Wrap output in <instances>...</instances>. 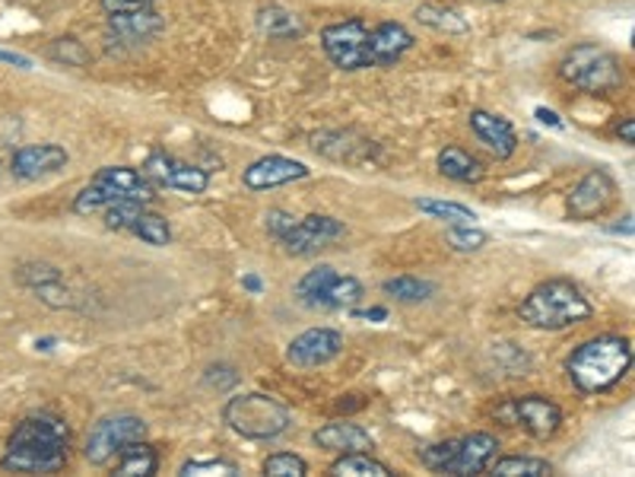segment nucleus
Segmentation results:
<instances>
[{
  "instance_id": "f257e3e1",
  "label": "nucleus",
  "mask_w": 635,
  "mask_h": 477,
  "mask_svg": "<svg viewBox=\"0 0 635 477\" xmlns=\"http://www.w3.org/2000/svg\"><path fill=\"white\" fill-rule=\"evenodd\" d=\"M70 455V427L64 417L38 410L23 417L10 440L7 452L0 458L3 472L13 475H55L68 465Z\"/></svg>"
},
{
  "instance_id": "f03ea898",
  "label": "nucleus",
  "mask_w": 635,
  "mask_h": 477,
  "mask_svg": "<svg viewBox=\"0 0 635 477\" xmlns=\"http://www.w3.org/2000/svg\"><path fill=\"white\" fill-rule=\"evenodd\" d=\"M633 370V341L623 335H598L566 357V375L578 395H603Z\"/></svg>"
},
{
  "instance_id": "7ed1b4c3",
  "label": "nucleus",
  "mask_w": 635,
  "mask_h": 477,
  "mask_svg": "<svg viewBox=\"0 0 635 477\" xmlns=\"http://www.w3.org/2000/svg\"><path fill=\"white\" fill-rule=\"evenodd\" d=\"M591 315H595L591 300L581 293L578 283H572L566 277L537 283L518 306V318L537 331H566L572 325L588 322Z\"/></svg>"
},
{
  "instance_id": "20e7f679",
  "label": "nucleus",
  "mask_w": 635,
  "mask_h": 477,
  "mask_svg": "<svg viewBox=\"0 0 635 477\" xmlns=\"http://www.w3.org/2000/svg\"><path fill=\"white\" fill-rule=\"evenodd\" d=\"M223 423L233 430L242 440H255V443H270L280 440L283 433H290L293 427V414L290 408L264 392H245V395H233L223 405Z\"/></svg>"
},
{
  "instance_id": "39448f33",
  "label": "nucleus",
  "mask_w": 635,
  "mask_h": 477,
  "mask_svg": "<svg viewBox=\"0 0 635 477\" xmlns=\"http://www.w3.org/2000/svg\"><path fill=\"white\" fill-rule=\"evenodd\" d=\"M560 77L568 86L591 93V96H607V93L620 90L626 80L620 58L601 45H591V42L568 48L566 58L560 61Z\"/></svg>"
},
{
  "instance_id": "423d86ee",
  "label": "nucleus",
  "mask_w": 635,
  "mask_h": 477,
  "mask_svg": "<svg viewBox=\"0 0 635 477\" xmlns=\"http://www.w3.org/2000/svg\"><path fill=\"white\" fill-rule=\"evenodd\" d=\"M366 290L356 277L340 274L334 265H318L296 283V300L305 309L318 312H340V309H356L363 303Z\"/></svg>"
},
{
  "instance_id": "0eeeda50",
  "label": "nucleus",
  "mask_w": 635,
  "mask_h": 477,
  "mask_svg": "<svg viewBox=\"0 0 635 477\" xmlns=\"http://www.w3.org/2000/svg\"><path fill=\"white\" fill-rule=\"evenodd\" d=\"M134 440H146V423L137 414H108L90 430L83 443V458L96 468H105L118 458V452Z\"/></svg>"
},
{
  "instance_id": "6e6552de",
  "label": "nucleus",
  "mask_w": 635,
  "mask_h": 477,
  "mask_svg": "<svg viewBox=\"0 0 635 477\" xmlns=\"http://www.w3.org/2000/svg\"><path fill=\"white\" fill-rule=\"evenodd\" d=\"M321 48L328 55V61L334 68L346 70H366L372 68V48H368V26L363 20L350 16L321 30Z\"/></svg>"
},
{
  "instance_id": "1a4fd4ad",
  "label": "nucleus",
  "mask_w": 635,
  "mask_h": 477,
  "mask_svg": "<svg viewBox=\"0 0 635 477\" xmlns=\"http://www.w3.org/2000/svg\"><path fill=\"white\" fill-rule=\"evenodd\" d=\"M616 198H620V185H616V178H613L610 172L607 170L585 172V175L575 182V188L568 191L566 198L568 220H575V223L601 220V217H607V213L613 210Z\"/></svg>"
},
{
  "instance_id": "9d476101",
  "label": "nucleus",
  "mask_w": 635,
  "mask_h": 477,
  "mask_svg": "<svg viewBox=\"0 0 635 477\" xmlns=\"http://www.w3.org/2000/svg\"><path fill=\"white\" fill-rule=\"evenodd\" d=\"M496 414L508 417V423H518L528 437H534L537 443H550L563 427V408L550 395H540V392L508 398L505 408Z\"/></svg>"
},
{
  "instance_id": "9b49d317",
  "label": "nucleus",
  "mask_w": 635,
  "mask_h": 477,
  "mask_svg": "<svg viewBox=\"0 0 635 477\" xmlns=\"http://www.w3.org/2000/svg\"><path fill=\"white\" fill-rule=\"evenodd\" d=\"M143 175L156 185V188H172V191H185V195H203L210 188V172L185 163L178 156H172L166 150H153L143 163Z\"/></svg>"
},
{
  "instance_id": "f8f14e48",
  "label": "nucleus",
  "mask_w": 635,
  "mask_h": 477,
  "mask_svg": "<svg viewBox=\"0 0 635 477\" xmlns=\"http://www.w3.org/2000/svg\"><path fill=\"white\" fill-rule=\"evenodd\" d=\"M343 335L337 328H308L299 338H293L286 347V363L299 367V370H315V367H328L343 353Z\"/></svg>"
},
{
  "instance_id": "ddd939ff",
  "label": "nucleus",
  "mask_w": 635,
  "mask_h": 477,
  "mask_svg": "<svg viewBox=\"0 0 635 477\" xmlns=\"http://www.w3.org/2000/svg\"><path fill=\"white\" fill-rule=\"evenodd\" d=\"M308 143L318 156H325L331 163H346V166L372 163L378 156V147L356 131H315L308 137Z\"/></svg>"
},
{
  "instance_id": "4468645a",
  "label": "nucleus",
  "mask_w": 635,
  "mask_h": 477,
  "mask_svg": "<svg viewBox=\"0 0 635 477\" xmlns=\"http://www.w3.org/2000/svg\"><path fill=\"white\" fill-rule=\"evenodd\" d=\"M308 175H311V170L302 160L270 153V156H261V160H255L251 166L242 170V185L248 191H270V188H280V185H290V182H302Z\"/></svg>"
},
{
  "instance_id": "2eb2a0df",
  "label": "nucleus",
  "mask_w": 635,
  "mask_h": 477,
  "mask_svg": "<svg viewBox=\"0 0 635 477\" xmlns=\"http://www.w3.org/2000/svg\"><path fill=\"white\" fill-rule=\"evenodd\" d=\"M496 455H499V440L493 433L477 430V433H468V437H455V452H451V458H448L442 475H483Z\"/></svg>"
},
{
  "instance_id": "dca6fc26",
  "label": "nucleus",
  "mask_w": 635,
  "mask_h": 477,
  "mask_svg": "<svg viewBox=\"0 0 635 477\" xmlns=\"http://www.w3.org/2000/svg\"><path fill=\"white\" fill-rule=\"evenodd\" d=\"M70 163V153L58 143H26L10 156V172L16 182H38L45 175H55Z\"/></svg>"
},
{
  "instance_id": "f3484780",
  "label": "nucleus",
  "mask_w": 635,
  "mask_h": 477,
  "mask_svg": "<svg viewBox=\"0 0 635 477\" xmlns=\"http://www.w3.org/2000/svg\"><path fill=\"white\" fill-rule=\"evenodd\" d=\"M468 125L473 137L496 156V160H511L518 150V131L511 128L508 118H502L496 112L486 108H473L468 115Z\"/></svg>"
},
{
  "instance_id": "a211bd4d",
  "label": "nucleus",
  "mask_w": 635,
  "mask_h": 477,
  "mask_svg": "<svg viewBox=\"0 0 635 477\" xmlns=\"http://www.w3.org/2000/svg\"><path fill=\"white\" fill-rule=\"evenodd\" d=\"M416 45L413 33L403 23H378L368 30V48H372V68H395L403 55Z\"/></svg>"
},
{
  "instance_id": "6ab92c4d",
  "label": "nucleus",
  "mask_w": 635,
  "mask_h": 477,
  "mask_svg": "<svg viewBox=\"0 0 635 477\" xmlns=\"http://www.w3.org/2000/svg\"><path fill=\"white\" fill-rule=\"evenodd\" d=\"M315 445L325 449V452H334V455H346V452H372L375 440L366 427L353 423V420H331L325 423L321 430H315Z\"/></svg>"
},
{
  "instance_id": "aec40b11",
  "label": "nucleus",
  "mask_w": 635,
  "mask_h": 477,
  "mask_svg": "<svg viewBox=\"0 0 635 477\" xmlns=\"http://www.w3.org/2000/svg\"><path fill=\"white\" fill-rule=\"evenodd\" d=\"M166 30V20L150 7V10H128V13H108V33L125 45L150 42Z\"/></svg>"
},
{
  "instance_id": "412c9836",
  "label": "nucleus",
  "mask_w": 635,
  "mask_h": 477,
  "mask_svg": "<svg viewBox=\"0 0 635 477\" xmlns=\"http://www.w3.org/2000/svg\"><path fill=\"white\" fill-rule=\"evenodd\" d=\"M96 182H105V185H111V188H118L125 198H131V201H140V205H153L160 195V188L143 175V170H134V166H102L96 175H93Z\"/></svg>"
},
{
  "instance_id": "4be33fe9",
  "label": "nucleus",
  "mask_w": 635,
  "mask_h": 477,
  "mask_svg": "<svg viewBox=\"0 0 635 477\" xmlns=\"http://www.w3.org/2000/svg\"><path fill=\"white\" fill-rule=\"evenodd\" d=\"M435 170H438L442 178L458 182V185H477V182H483V178H486L483 163H480L473 153L461 150V147H445V150H438V156H435Z\"/></svg>"
},
{
  "instance_id": "5701e85b",
  "label": "nucleus",
  "mask_w": 635,
  "mask_h": 477,
  "mask_svg": "<svg viewBox=\"0 0 635 477\" xmlns=\"http://www.w3.org/2000/svg\"><path fill=\"white\" fill-rule=\"evenodd\" d=\"M416 23H423L426 30H433V33L442 35H468L470 33V23L468 16L461 13V10H455V7H445V3H420L416 7Z\"/></svg>"
},
{
  "instance_id": "b1692460",
  "label": "nucleus",
  "mask_w": 635,
  "mask_h": 477,
  "mask_svg": "<svg viewBox=\"0 0 635 477\" xmlns=\"http://www.w3.org/2000/svg\"><path fill=\"white\" fill-rule=\"evenodd\" d=\"M156 472H160V455L146 440L128 443L115 458V475L121 477H150Z\"/></svg>"
},
{
  "instance_id": "393cba45",
  "label": "nucleus",
  "mask_w": 635,
  "mask_h": 477,
  "mask_svg": "<svg viewBox=\"0 0 635 477\" xmlns=\"http://www.w3.org/2000/svg\"><path fill=\"white\" fill-rule=\"evenodd\" d=\"M258 30L270 38H299L305 33V23L296 10L280 7V3H268L258 10Z\"/></svg>"
},
{
  "instance_id": "a878e982",
  "label": "nucleus",
  "mask_w": 635,
  "mask_h": 477,
  "mask_svg": "<svg viewBox=\"0 0 635 477\" xmlns=\"http://www.w3.org/2000/svg\"><path fill=\"white\" fill-rule=\"evenodd\" d=\"M118 201H131V198H125L118 188H111V185H105V182H96V178H93L86 188L77 191V198H73V213L93 217V213H102L105 207L118 205Z\"/></svg>"
},
{
  "instance_id": "bb28decb",
  "label": "nucleus",
  "mask_w": 635,
  "mask_h": 477,
  "mask_svg": "<svg viewBox=\"0 0 635 477\" xmlns=\"http://www.w3.org/2000/svg\"><path fill=\"white\" fill-rule=\"evenodd\" d=\"M486 472L499 477H550L553 465L546 458H534V455H505V458L496 455Z\"/></svg>"
},
{
  "instance_id": "cd10ccee",
  "label": "nucleus",
  "mask_w": 635,
  "mask_h": 477,
  "mask_svg": "<svg viewBox=\"0 0 635 477\" xmlns=\"http://www.w3.org/2000/svg\"><path fill=\"white\" fill-rule=\"evenodd\" d=\"M381 290L388 296H395L398 303H426L435 296V283L433 280H423V277H413V274H398L391 280L381 283Z\"/></svg>"
},
{
  "instance_id": "c85d7f7f",
  "label": "nucleus",
  "mask_w": 635,
  "mask_h": 477,
  "mask_svg": "<svg viewBox=\"0 0 635 477\" xmlns=\"http://www.w3.org/2000/svg\"><path fill=\"white\" fill-rule=\"evenodd\" d=\"M331 475L337 477H391V465L372 458V452H346L331 465Z\"/></svg>"
},
{
  "instance_id": "c756f323",
  "label": "nucleus",
  "mask_w": 635,
  "mask_h": 477,
  "mask_svg": "<svg viewBox=\"0 0 635 477\" xmlns=\"http://www.w3.org/2000/svg\"><path fill=\"white\" fill-rule=\"evenodd\" d=\"M137 238H143L146 245H153V248H166L168 242H172V226H168V220L163 213H153V210H140V217H137L134 230H131Z\"/></svg>"
},
{
  "instance_id": "7c9ffc66",
  "label": "nucleus",
  "mask_w": 635,
  "mask_h": 477,
  "mask_svg": "<svg viewBox=\"0 0 635 477\" xmlns=\"http://www.w3.org/2000/svg\"><path fill=\"white\" fill-rule=\"evenodd\" d=\"M413 205H416V210L430 213L433 220H442V223H448V226H455V223H477V210H470V207L458 205V201H435V198H416Z\"/></svg>"
},
{
  "instance_id": "2f4dec72",
  "label": "nucleus",
  "mask_w": 635,
  "mask_h": 477,
  "mask_svg": "<svg viewBox=\"0 0 635 477\" xmlns=\"http://www.w3.org/2000/svg\"><path fill=\"white\" fill-rule=\"evenodd\" d=\"M445 242L451 252H461V255H473V252H483L490 245V233H483L480 226L473 223H455L445 230Z\"/></svg>"
},
{
  "instance_id": "473e14b6",
  "label": "nucleus",
  "mask_w": 635,
  "mask_h": 477,
  "mask_svg": "<svg viewBox=\"0 0 635 477\" xmlns=\"http://www.w3.org/2000/svg\"><path fill=\"white\" fill-rule=\"evenodd\" d=\"M143 207L146 205H140V201H118V205L105 207V210H102L105 230H115V233H131Z\"/></svg>"
},
{
  "instance_id": "72a5a7b5",
  "label": "nucleus",
  "mask_w": 635,
  "mask_h": 477,
  "mask_svg": "<svg viewBox=\"0 0 635 477\" xmlns=\"http://www.w3.org/2000/svg\"><path fill=\"white\" fill-rule=\"evenodd\" d=\"M48 55H51V61H61V65H68V68H86V65H90V51H86L83 42L73 38V35L55 38L51 48H48Z\"/></svg>"
},
{
  "instance_id": "f704fd0d",
  "label": "nucleus",
  "mask_w": 635,
  "mask_h": 477,
  "mask_svg": "<svg viewBox=\"0 0 635 477\" xmlns=\"http://www.w3.org/2000/svg\"><path fill=\"white\" fill-rule=\"evenodd\" d=\"M181 477H235L242 475V468L235 465V462H230V458H203V462H198V458H191V462H185L181 465V472H178Z\"/></svg>"
},
{
  "instance_id": "c9c22d12",
  "label": "nucleus",
  "mask_w": 635,
  "mask_h": 477,
  "mask_svg": "<svg viewBox=\"0 0 635 477\" xmlns=\"http://www.w3.org/2000/svg\"><path fill=\"white\" fill-rule=\"evenodd\" d=\"M264 475L268 477H305L308 462L296 452H273L264 458Z\"/></svg>"
},
{
  "instance_id": "e433bc0d",
  "label": "nucleus",
  "mask_w": 635,
  "mask_h": 477,
  "mask_svg": "<svg viewBox=\"0 0 635 477\" xmlns=\"http://www.w3.org/2000/svg\"><path fill=\"white\" fill-rule=\"evenodd\" d=\"M33 293L45 303V306L51 309H77V300H73V293H70L68 287H64V277H55V280H45V283H38L33 287Z\"/></svg>"
},
{
  "instance_id": "4c0bfd02",
  "label": "nucleus",
  "mask_w": 635,
  "mask_h": 477,
  "mask_svg": "<svg viewBox=\"0 0 635 477\" xmlns=\"http://www.w3.org/2000/svg\"><path fill=\"white\" fill-rule=\"evenodd\" d=\"M302 220L311 226V233L321 238L325 245H331L337 238L346 236V226H343L340 220H334V217H328V213H308V217H302Z\"/></svg>"
},
{
  "instance_id": "58836bf2",
  "label": "nucleus",
  "mask_w": 635,
  "mask_h": 477,
  "mask_svg": "<svg viewBox=\"0 0 635 477\" xmlns=\"http://www.w3.org/2000/svg\"><path fill=\"white\" fill-rule=\"evenodd\" d=\"M238 370L230 367V363H216V367H207V373H203V385L210 388V392H233L235 385H238Z\"/></svg>"
},
{
  "instance_id": "ea45409f",
  "label": "nucleus",
  "mask_w": 635,
  "mask_h": 477,
  "mask_svg": "<svg viewBox=\"0 0 635 477\" xmlns=\"http://www.w3.org/2000/svg\"><path fill=\"white\" fill-rule=\"evenodd\" d=\"M264 223H268V233L273 238H280L293 223H296V217L293 213H286V210H280V207H273L268 210V217H264Z\"/></svg>"
},
{
  "instance_id": "a19ab883",
  "label": "nucleus",
  "mask_w": 635,
  "mask_h": 477,
  "mask_svg": "<svg viewBox=\"0 0 635 477\" xmlns=\"http://www.w3.org/2000/svg\"><path fill=\"white\" fill-rule=\"evenodd\" d=\"M105 13H128V10H150L160 0H99Z\"/></svg>"
},
{
  "instance_id": "79ce46f5",
  "label": "nucleus",
  "mask_w": 635,
  "mask_h": 477,
  "mask_svg": "<svg viewBox=\"0 0 635 477\" xmlns=\"http://www.w3.org/2000/svg\"><path fill=\"white\" fill-rule=\"evenodd\" d=\"M534 118L540 121V125L553 128V131H563V128H566V121L560 118V112H553V108H546V105H537Z\"/></svg>"
},
{
  "instance_id": "37998d69",
  "label": "nucleus",
  "mask_w": 635,
  "mask_h": 477,
  "mask_svg": "<svg viewBox=\"0 0 635 477\" xmlns=\"http://www.w3.org/2000/svg\"><path fill=\"white\" fill-rule=\"evenodd\" d=\"M0 61H3V65H13V68H23V70L33 68V61H30L26 55H16V51H3V48H0Z\"/></svg>"
},
{
  "instance_id": "c03bdc74",
  "label": "nucleus",
  "mask_w": 635,
  "mask_h": 477,
  "mask_svg": "<svg viewBox=\"0 0 635 477\" xmlns=\"http://www.w3.org/2000/svg\"><path fill=\"white\" fill-rule=\"evenodd\" d=\"M353 315H356V318H366V322H385V318H388V309L375 306L366 309V312H356V309H353Z\"/></svg>"
},
{
  "instance_id": "a18cd8bd",
  "label": "nucleus",
  "mask_w": 635,
  "mask_h": 477,
  "mask_svg": "<svg viewBox=\"0 0 635 477\" xmlns=\"http://www.w3.org/2000/svg\"><path fill=\"white\" fill-rule=\"evenodd\" d=\"M616 135H620V140H623V143H630V147H633L635 143V121L633 118H626V121L616 128Z\"/></svg>"
},
{
  "instance_id": "49530a36",
  "label": "nucleus",
  "mask_w": 635,
  "mask_h": 477,
  "mask_svg": "<svg viewBox=\"0 0 635 477\" xmlns=\"http://www.w3.org/2000/svg\"><path fill=\"white\" fill-rule=\"evenodd\" d=\"M242 287H245L248 293H261V290H264L261 277H255V274H245V277H242Z\"/></svg>"
},
{
  "instance_id": "de8ad7c7",
  "label": "nucleus",
  "mask_w": 635,
  "mask_h": 477,
  "mask_svg": "<svg viewBox=\"0 0 635 477\" xmlns=\"http://www.w3.org/2000/svg\"><path fill=\"white\" fill-rule=\"evenodd\" d=\"M607 233H616V236H633V217H623V223L610 226Z\"/></svg>"
},
{
  "instance_id": "09e8293b",
  "label": "nucleus",
  "mask_w": 635,
  "mask_h": 477,
  "mask_svg": "<svg viewBox=\"0 0 635 477\" xmlns=\"http://www.w3.org/2000/svg\"><path fill=\"white\" fill-rule=\"evenodd\" d=\"M51 344H55V338H42V341H35V347L38 350H51Z\"/></svg>"
},
{
  "instance_id": "8fccbe9b",
  "label": "nucleus",
  "mask_w": 635,
  "mask_h": 477,
  "mask_svg": "<svg viewBox=\"0 0 635 477\" xmlns=\"http://www.w3.org/2000/svg\"><path fill=\"white\" fill-rule=\"evenodd\" d=\"M486 3H505V0H486Z\"/></svg>"
}]
</instances>
